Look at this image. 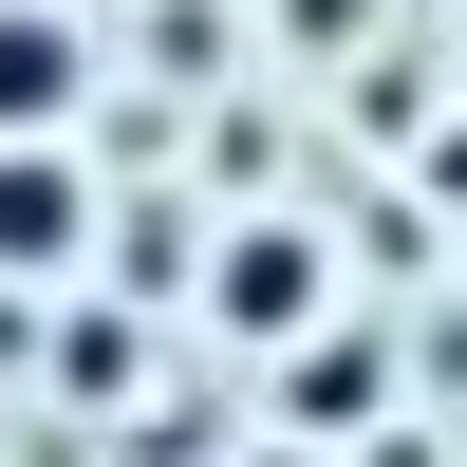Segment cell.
Wrapping results in <instances>:
<instances>
[{"label":"cell","instance_id":"5","mask_svg":"<svg viewBox=\"0 0 467 467\" xmlns=\"http://www.w3.org/2000/svg\"><path fill=\"white\" fill-rule=\"evenodd\" d=\"M262 467H299V449H262Z\"/></svg>","mask_w":467,"mask_h":467},{"label":"cell","instance_id":"3","mask_svg":"<svg viewBox=\"0 0 467 467\" xmlns=\"http://www.w3.org/2000/svg\"><path fill=\"white\" fill-rule=\"evenodd\" d=\"M75 94H94L75 0H0V131H75Z\"/></svg>","mask_w":467,"mask_h":467},{"label":"cell","instance_id":"4","mask_svg":"<svg viewBox=\"0 0 467 467\" xmlns=\"http://www.w3.org/2000/svg\"><path fill=\"white\" fill-rule=\"evenodd\" d=\"M299 411H374V337H299Z\"/></svg>","mask_w":467,"mask_h":467},{"label":"cell","instance_id":"1","mask_svg":"<svg viewBox=\"0 0 467 467\" xmlns=\"http://www.w3.org/2000/svg\"><path fill=\"white\" fill-rule=\"evenodd\" d=\"M94 262V169L75 131H0V281H75Z\"/></svg>","mask_w":467,"mask_h":467},{"label":"cell","instance_id":"2","mask_svg":"<svg viewBox=\"0 0 467 467\" xmlns=\"http://www.w3.org/2000/svg\"><path fill=\"white\" fill-rule=\"evenodd\" d=\"M318 281H337V262L299 244V224H244V244L206 262V318L224 337H318Z\"/></svg>","mask_w":467,"mask_h":467}]
</instances>
